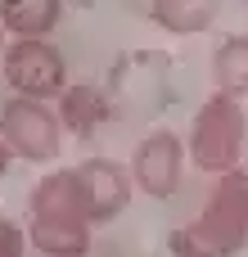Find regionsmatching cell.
I'll use <instances>...</instances> for the list:
<instances>
[{
    "instance_id": "6da1fadb",
    "label": "cell",
    "mask_w": 248,
    "mask_h": 257,
    "mask_svg": "<svg viewBox=\"0 0 248 257\" xmlns=\"http://www.w3.org/2000/svg\"><path fill=\"white\" fill-rule=\"evenodd\" d=\"M95 221L86 212V194L77 167H50L27 194V244L41 257H86Z\"/></svg>"
},
{
    "instance_id": "7a4b0ae2",
    "label": "cell",
    "mask_w": 248,
    "mask_h": 257,
    "mask_svg": "<svg viewBox=\"0 0 248 257\" xmlns=\"http://www.w3.org/2000/svg\"><path fill=\"white\" fill-rule=\"evenodd\" d=\"M248 244V163L217 176L208 203L172 230L176 257H235Z\"/></svg>"
},
{
    "instance_id": "3957f363",
    "label": "cell",
    "mask_w": 248,
    "mask_h": 257,
    "mask_svg": "<svg viewBox=\"0 0 248 257\" xmlns=\"http://www.w3.org/2000/svg\"><path fill=\"white\" fill-rule=\"evenodd\" d=\"M185 149H190L194 172L221 176V172L239 167L244 154H248V108H244V99L239 95H226V90H212L194 108Z\"/></svg>"
},
{
    "instance_id": "277c9868",
    "label": "cell",
    "mask_w": 248,
    "mask_h": 257,
    "mask_svg": "<svg viewBox=\"0 0 248 257\" xmlns=\"http://www.w3.org/2000/svg\"><path fill=\"white\" fill-rule=\"evenodd\" d=\"M0 136L9 145V154L18 163H36L50 167L63 154V122L54 113L50 99H32V95H9L0 104Z\"/></svg>"
},
{
    "instance_id": "5b68a950",
    "label": "cell",
    "mask_w": 248,
    "mask_h": 257,
    "mask_svg": "<svg viewBox=\"0 0 248 257\" xmlns=\"http://www.w3.org/2000/svg\"><path fill=\"white\" fill-rule=\"evenodd\" d=\"M0 72L14 95H32V99H59V90L68 86V59L50 36H9L0 54Z\"/></svg>"
},
{
    "instance_id": "8992f818",
    "label": "cell",
    "mask_w": 248,
    "mask_h": 257,
    "mask_svg": "<svg viewBox=\"0 0 248 257\" xmlns=\"http://www.w3.org/2000/svg\"><path fill=\"white\" fill-rule=\"evenodd\" d=\"M131 181L140 194L149 199H172L185 181V167H190V149H185V136L158 126L149 136H140V145L131 149Z\"/></svg>"
},
{
    "instance_id": "52a82bcc",
    "label": "cell",
    "mask_w": 248,
    "mask_h": 257,
    "mask_svg": "<svg viewBox=\"0 0 248 257\" xmlns=\"http://www.w3.org/2000/svg\"><path fill=\"white\" fill-rule=\"evenodd\" d=\"M72 167H77V181H81V194H86V212H90L95 226L117 221L131 208V194H136L131 167H122L113 158H81Z\"/></svg>"
},
{
    "instance_id": "ba28073f",
    "label": "cell",
    "mask_w": 248,
    "mask_h": 257,
    "mask_svg": "<svg viewBox=\"0 0 248 257\" xmlns=\"http://www.w3.org/2000/svg\"><path fill=\"white\" fill-rule=\"evenodd\" d=\"M54 113H59V122H63V131H68V136L90 140V136L113 117V99H108V90H104V86L68 81V86L59 90V99H54Z\"/></svg>"
},
{
    "instance_id": "9c48e42d",
    "label": "cell",
    "mask_w": 248,
    "mask_h": 257,
    "mask_svg": "<svg viewBox=\"0 0 248 257\" xmlns=\"http://www.w3.org/2000/svg\"><path fill=\"white\" fill-rule=\"evenodd\" d=\"M221 18V0H149V23L167 36H203Z\"/></svg>"
},
{
    "instance_id": "30bf717a",
    "label": "cell",
    "mask_w": 248,
    "mask_h": 257,
    "mask_svg": "<svg viewBox=\"0 0 248 257\" xmlns=\"http://www.w3.org/2000/svg\"><path fill=\"white\" fill-rule=\"evenodd\" d=\"M63 18V0H0V23L9 36H50Z\"/></svg>"
},
{
    "instance_id": "8fae6325",
    "label": "cell",
    "mask_w": 248,
    "mask_h": 257,
    "mask_svg": "<svg viewBox=\"0 0 248 257\" xmlns=\"http://www.w3.org/2000/svg\"><path fill=\"white\" fill-rule=\"evenodd\" d=\"M212 86L226 95H248V36H226L212 50Z\"/></svg>"
},
{
    "instance_id": "7c38bea8",
    "label": "cell",
    "mask_w": 248,
    "mask_h": 257,
    "mask_svg": "<svg viewBox=\"0 0 248 257\" xmlns=\"http://www.w3.org/2000/svg\"><path fill=\"white\" fill-rule=\"evenodd\" d=\"M27 226H18L14 217L0 212V257H27Z\"/></svg>"
},
{
    "instance_id": "4fadbf2b",
    "label": "cell",
    "mask_w": 248,
    "mask_h": 257,
    "mask_svg": "<svg viewBox=\"0 0 248 257\" xmlns=\"http://www.w3.org/2000/svg\"><path fill=\"white\" fill-rule=\"evenodd\" d=\"M9 163H14V154H9V145H5V136H0V176L9 172Z\"/></svg>"
},
{
    "instance_id": "5bb4252c",
    "label": "cell",
    "mask_w": 248,
    "mask_h": 257,
    "mask_svg": "<svg viewBox=\"0 0 248 257\" xmlns=\"http://www.w3.org/2000/svg\"><path fill=\"white\" fill-rule=\"evenodd\" d=\"M5 45H9V32H5V23H0V54H5Z\"/></svg>"
}]
</instances>
